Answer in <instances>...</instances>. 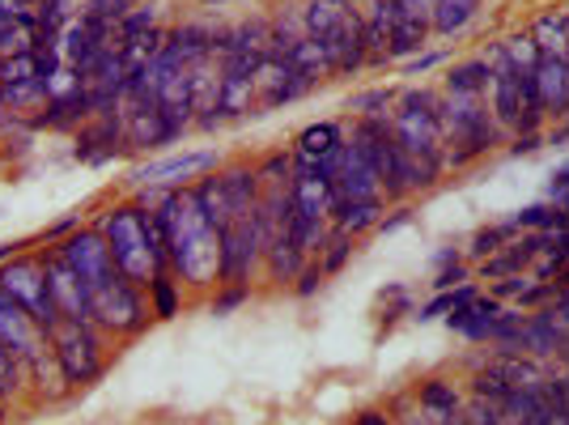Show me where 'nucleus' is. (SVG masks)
<instances>
[{
  "mask_svg": "<svg viewBox=\"0 0 569 425\" xmlns=\"http://www.w3.org/2000/svg\"><path fill=\"white\" fill-rule=\"evenodd\" d=\"M154 217H158L161 230H166L170 272L191 281V286L217 281V268H222V234L204 222V213H200V204L191 197V188H179Z\"/></svg>",
  "mask_w": 569,
  "mask_h": 425,
  "instance_id": "1",
  "label": "nucleus"
},
{
  "mask_svg": "<svg viewBox=\"0 0 569 425\" xmlns=\"http://www.w3.org/2000/svg\"><path fill=\"white\" fill-rule=\"evenodd\" d=\"M306 34L315 38L332 65V77H348L366 68V38H361V18L348 0H306L302 4Z\"/></svg>",
  "mask_w": 569,
  "mask_h": 425,
  "instance_id": "2",
  "label": "nucleus"
},
{
  "mask_svg": "<svg viewBox=\"0 0 569 425\" xmlns=\"http://www.w3.org/2000/svg\"><path fill=\"white\" fill-rule=\"evenodd\" d=\"M102 238L115 256V268L124 272L132 286H149L154 272H158V243H154V226H149V213L141 204H124V209H111L102 222Z\"/></svg>",
  "mask_w": 569,
  "mask_h": 425,
  "instance_id": "3",
  "label": "nucleus"
},
{
  "mask_svg": "<svg viewBox=\"0 0 569 425\" xmlns=\"http://www.w3.org/2000/svg\"><path fill=\"white\" fill-rule=\"evenodd\" d=\"M52 349L68 383H90L102 374V332L94 324L60 320L52 327Z\"/></svg>",
  "mask_w": 569,
  "mask_h": 425,
  "instance_id": "4",
  "label": "nucleus"
},
{
  "mask_svg": "<svg viewBox=\"0 0 569 425\" xmlns=\"http://www.w3.org/2000/svg\"><path fill=\"white\" fill-rule=\"evenodd\" d=\"M0 286H4V294L13 298L18 306H26L47 332L60 324V311H56L52 290H47V264L43 260H31V256L9 260L0 268Z\"/></svg>",
  "mask_w": 569,
  "mask_h": 425,
  "instance_id": "5",
  "label": "nucleus"
},
{
  "mask_svg": "<svg viewBox=\"0 0 569 425\" xmlns=\"http://www.w3.org/2000/svg\"><path fill=\"white\" fill-rule=\"evenodd\" d=\"M259 260H264V226H259V209H255L252 217H238L230 230H222V268H217V281H225V286H247Z\"/></svg>",
  "mask_w": 569,
  "mask_h": 425,
  "instance_id": "6",
  "label": "nucleus"
},
{
  "mask_svg": "<svg viewBox=\"0 0 569 425\" xmlns=\"http://www.w3.org/2000/svg\"><path fill=\"white\" fill-rule=\"evenodd\" d=\"M90 311H94L98 332H141L145 327V302H141V286H132L127 277L107 281L102 290L90 294Z\"/></svg>",
  "mask_w": 569,
  "mask_h": 425,
  "instance_id": "7",
  "label": "nucleus"
},
{
  "mask_svg": "<svg viewBox=\"0 0 569 425\" xmlns=\"http://www.w3.org/2000/svg\"><path fill=\"white\" fill-rule=\"evenodd\" d=\"M64 260L72 264V272L90 286V294L102 290L107 281H115V277H124L120 268H115V256H111V247H107V238H102V230H72L68 238H64L60 247Z\"/></svg>",
  "mask_w": 569,
  "mask_h": 425,
  "instance_id": "8",
  "label": "nucleus"
},
{
  "mask_svg": "<svg viewBox=\"0 0 569 425\" xmlns=\"http://www.w3.org/2000/svg\"><path fill=\"white\" fill-rule=\"evenodd\" d=\"M0 340H4L9 358L18 361L22 370H31V361L52 349V332L38 324L26 306H18V302H4L0 306Z\"/></svg>",
  "mask_w": 569,
  "mask_h": 425,
  "instance_id": "9",
  "label": "nucleus"
},
{
  "mask_svg": "<svg viewBox=\"0 0 569 425\" xmlns=\"http://www.w3.org/2000/svg\"><path fill=\"white\" fill-rule=\"evenodd\" d=\"M489 111H493V120L502 124L506 132H518V115H523V94H518V72L514 65L506 60V52H502V43H493L489 47Z\"/></svg>",
  "mask_w": 569,
  "mask_h": 425,
  "instance_id": "10",
  "label": "nucleus"
},
{
  "mask_svg": "<svg viewBox=\"0 0 569 425\" xmlns=\"http://www.w3.org/2000/svg\"><path fill=\"white\" fill-rule=\"evenodd\" d=\"M47 290H52V302L60 311V320H72V324H94V311H90V286L72 272V264L64 260L60 251L47 256Z\"/></svg>",
  "mask_w": 569,
  "mask_h": 425,
  "instance_id": "11",
  "label": "nucleus"
},
{
  "mask_svg": "<svg viewBox=\"0 0 569 425\" xmlns=\"http://www.w3.org/2000/svg\"><path fill=\"white\" fill-rule=\"evenodd\" d=\"M336 188H341V200H387L382 197L379 166H375V158L366 154V145L357 136H348L345 149H341Z\"/></svg>",
  "mask_w": 569,
  "mask_h": 425,
  "instance_id": "12",
  "label": "nucleus"
},
{
  "mask_svg": "<svg viewBox=\"0 0 569 425\" xmlns=\"http://www.w3.org/2000/svg\"><path fill=\"white\" fill-rule=\"evenodd\" d=\"M311 86H315V81H311L306 72H298L284 56H268V60L259 65V72H255V102L268 107V111H277L284 102L302 99Z\"/></svg>",
  "mask_w": 569,
  "mask_h": 425,
  "instance_id": "13",
  "label": "nucleus"
},
{
  "mask_svg": "<svg viewBox=\"0 0 569 425\" xmlns=\"http://www.w3.org/2000/svg\"><path fill=\"white\" fill-rule=\"evenodd\" d=\"M345 128L336 120H323L311 128L298 132L293 141V163H319V166H341V149H345Z\"/></svg>",
  "mask_w": 569,
  "mask_h": 425,
  "instance_id": "14",
  "label": "nucleus"
},
{
  "mask_svg": "<svg viewBox=\"0 0 569 425\" xmlns=\"http://www.w3.org/2000/svg\"><path fill=\"white\" fill-rule=\"evenodd\" d=\"M536 86L539 102H544V120H569V60L539 56Z\"/></svg>",
  "mask_w": 569,
  "mask_h": 425,
  "instance_id": "15",
  "label": "nucleus"
},
{
  "mask_svg": "<svg viewBox=\"0 0 569 425\" xmlns=\"http://www.w3.org/2000/svg\"><path fill=\"white\" fill-rule=\"evenodd\" d=\"M217 154H175L166 163H149L145 170H136V183H161V188H183L191 175L213 170Z\"/></svg>",
  "mask_w": 569,
  "mask_h": 425,
  "instance_id": "16",
  "label": "nucleus"
},
{
  "mask_svg": "<svg viewBox=\"0 0 569 425\" xmlns=\"http://www.w3.org/2000/svg\"><path fill=\"white\" fill-rule=\"evenodd\" d=\"M502 311H506V302H502V298H493V294L480 298L476 294L468 306H459V311H450V315H446V327H450V332H459L464 340H476V345H480Z\"/></svg>",
  "mask_w": 569,
  "mask_h": 425,
  "instance_id": "17",
  "label": "nucleus"
},
{
  "mask_svg": "<svg viewBox=\"0 0 569 425\" xmlns=\"http://www.w3.org/2000/svg\"><path fill=\"white\" fill-rule=\"evenodd\" d=\"M484 370H493L498 379H506L514 392H527V388H544L548 383V374L539 370V361L527 358V354H493V358L484 361Z\"/></svg>",
  "mask_w": 569,
  "mask_h": 425,
  "instance_id": "18",
  "label": "nucleus"
},
{
  "mask_svg": "<svg viewBox=\"0 0 569 425\" xmlns=\"http://www.w3.org/2000/svg\"><path fill=\"white\" fill-rule=\"evenodd\" d=\"M306 251L293 243V234H277L264 243V268L272 281H298V272L306 268Z\"/></svg>",
  "mask_w": 569,
  "mask_h": 425,
  "instance_id": "19",
  "label": "nucleus"
},
{
  "mask_svg": "<svg viewBox=\"0 0 569 425\" xmlns=\"http://www.w3.org/2000/svg\"><path fill=\"white\" fill-rule=\"evenodd\" d=\"M382 209H387V200H341V204H336V213H332V230H336V234H348V238H357V234H366V230L379 226Z\"/></svg>",
  "mask_w": 569,
  "mask_h": 425,
  "instance_id": "20",
  "label": "nucleus"
},
{
  "mask_svg": "<svg viewBox=\"0 0 569 425\" xmlns=\"http://www.w3.org/2000/svg\"><path fill=\"white\" fill-rule=\"evenodd\" d=\"M38 52V9L18 13V18H0V60Z\"/></svg>",
  "mask_w": 569,
  "mask_h": 425,
  "instance_id": "21",
  "label": "nucleus"
},
{
  "mask_svg": "<svg viewBox=\"0 0 569 425\" xmlns=\"http://www.w3.org/2000/svg\"><path fill=\"white\" fill-rule=\"evenodd\" d=\"M446 94L450 99H484L489 94V60L476 56L446 72Z\"/></svg>",
  "mask_w": 569,
  "mask_h": 425,
  "instance_id": "22",
  "label": "nucleus"
},
{
  "mask_svg": "<svg viewBox=\"0 0 569 425\" xmlns=\"http://www.w3.org/2000/svg\"><path fill=\"white\" fill-rule=\"evenodd\" d=\"M421 409L438 425H459V417H464V400H459V392L446 379H429L421 388Z\"/></svg>",
  "mask_w": 569,
  "mask_h": 425,
  "instance_id": "23",
  "label": "nucleus"
},
{
  "mask_svg": "<svg viewBox=\"0 0 569 425\" xmlns=\"http://www.w3.org/2000/svg\"><path fill=\"white\" fill-rule=\"evenodd\" d=\"M532 43L539 47V56H557L569 60V13H544L532 26Z\"/></svg>",
  "mask_w": 569,
  "mask_h": 425,
  "instance_id": "24",
  "label": "nucleus"
},
{
  "mask_svg": "<svg viewBox=\"0 0 569 425\" xmlns=\"http://www.w3.org/2000/svg\"><path fill=\"white\" fill-rule=\"evenodd\" d=\"M255 107V77H225L222 72V94H217V120H238L252 115Z\"/></svg>",
  "mask_w": 569,
  "mask_h": 425,
  "instance_id": "25",
  "label": "nucleus"
},
{
  "mask_svg": "<svg viewBox=\"0 0 569 425\" xmlns=\"http://www.w3.org/2000/svg\"><path fill=\"white\" fill-rule=\"evenodd\" d=\"M284 60H289V65L298 68V72H306V77H311V81H323V77H332V65H327V56H323V47H319L315 38H311V34H302V38H298V43H293V47H289V52H284Z\"/></svg>",
  "mask_w": 569,
  "mask_h": 425,
  "instance_id": "26",
  "label": "nucleus"
},
{
  "mask_svg": "<svg viewBox=\"0 0 569 425\" xmlns=\"http://www.w3.org/2000/svg\"><path fill=\"white\" fill-rule=\"evenodd\" d=\"M476 9H480V0H434V34H459L468 22L476 18Z\"/></svg>",
  "mask_w": 569,
  "mask_h": 425,
  "instance_id": "27",
  "label": "nucleus"
},
{
  "mask_svg": "<svg viewBox=\"0 0 569 425\" xmlns=\"http://www.w3.org/2000/svg\"><path fill=\"white\" fill-rule=\"evenodd\" d=\"M170 52L183 65H191V60H200V56L213 52V31L209 26H179V31H170Z\"/></svg>",
  "mask_w": 569,
  "mask_h": 425,
  "instance_id": "28",
  "label": "nucleus"
},
{
  "mask_svg": "<svg viewBox=\"0 0 569 425\" xmlns=\"http://www.w3.org/2000/svg\"><path fill=\"white\" fill-rule=\"evenodd\" d=\"M476 298V286L472 281H464V286H455V290H438V294L429 298L421 311H416V320L421 324H429V320H446L450 311H459V306H468Z\"/></svg>",
  "mask_w": 569,
  "mask_h": 425,
  "instance_id": "29",
  "label": "nucleus"
},
{
  "mask_svg": "<svg viewBox=\"0 0 569 425\" xmlns=\"http://www.w3.org/2000/svg\"><path fill=\"white\" fill-rule=\"evenodd\" d=\"M510 222L523 230V234H527V230H569V217L561 204H527V209H518Z\"/></svg>",
  "mask_w": 569,
  "mask_h": 425,
  "instance_id": "30",
  "label": "nucleus"
},
{
  "mask_svg": "<svg viewBox=\"0 0 569 425\" xmlns=\"http://www.w3.org/2000/svg\"><path fill=\"white\" fill-rule=\"evenodd\" d=\"M145 290H149V306H154L158 320L179 315V286H175V272H170V268H158L154 281H149Z\"/></svg>",
  "mask_w": 569,
  "mask_h": 425,
  "instance_id": "31",
  "label": "nucleus"
},
{
  "mask_svg": "<svg viewBox=\"0 0 569 425\" xmlns=\"http://www.w3.org/2000/svg\"><path fill=\"white\" fill-rule=\"evenodd\" d=\"M518 234H523V230L514 226V222H502V226H489V230H480V234H476L472 247H468V251H472V260H489L493 251H502V247H506V243H514Z\"/></svg>",
  "mask_w": 569,
  "mask_h": 425,
  "instance_id": "32",
  "label": "nucleus"
},
{
  "mask_svg": "<svg viewBox=\"0 0 569 425\" xmlns=\"http://www.w3.org/2000/svg\"><path fill=\"white\" fill-rule=\"evenodd\" d=\"M502 52H506V60L514 65V72H536L539 47L532 43V34H510L506 43H502Z\"/></svg>",
  "mask_w": 569,
  "mask_h": 425,
  "instance_id": "33",
  "label": "nucleus"
},
{
  "mask_svg": "<svg viewBox=\"0 0 569 425\" xmlns=\"http://www.w3.org/2000/svg\"><path fill=\"white\" fill-rule=\"evenodd\" d=\"M395 90H366V94H357V99L348 102V111H357V120L361 115H391V107H395Z\"/></svg>",
  "mask_w": 569,
  "mask_h": 425,
  "instance_id": "34",
  "label": "nucleus"
},
{
  "mask_svg": "<svg viewBox=\"0 0 569 425\" xmlns=\"http://www.w3.org/2000/svg\"><path fill=\"white\" fill-rule=\"evenodd\" d=\"M348 256H353V238L332 230V238H327V247H323V256H319V268L332 277V272H341V268H345Z\"/></svg>",
  "mask_w": 569,
  "mask_h": 425,
  "instance_id": "35",
  "label": "nucleus"
},
{
  "mask_svg": "<svg viewBox=\"0 0 569 425\" xmlns=\"http://www.w3.org/2000/svg\"><path fill=\"white\" fill-rule=\"evenodd\" d=\"M154 26H158V22H154V9H149V4H136L124 22H120V38H136V34L154 31Z\"/></svg>",
  "mask_w": 569,
  "mask_h": 425,
  "instance_id": "36",
  "label": "nucleus"
},
{
  "mask_svg": "<svg viewBox=\"0 0 569 425\" xmlns=\"http://www.w3.org/2000/svg\"><path fill=\"white\" fill-rule=\"evenodd\" d=\"M539 311H544V315H548V320L569 336V286H557V298H553L548 306H539Z\"/></svg>",
  "mask_w": 569,
  "mask_h": 425,
  "instance_id": "37",
  "label": "nucleus"
},
{
  "mask_svg": "<svg viewBox=\"0 0 569 425\" xmlns=\"http://www.w3.org/2000/svg\"><path fill=\"white\" fill-rule=\"evenodd\" d=\"M527 286H532V277H527V272H514V277H502V281H493V290H489V294L502 298V302H510V298L518 302V294H523Z\"/></svg>",
  "mask_w": 569,
  "mask_h": 425,
  "instance_id": "38",
  "label": "nucleus"
},
{
  "mask_svg": "<svg viewBox=\"0 0 569 425\" xmlns=\"http://www.w3.org/2000/svg\"><path fill=\"white\" fill-rule=\"evenodd\" d=\"M323 277H327V272L319 268V260H311L306 268H302V272H298V286H293V294H298V298H311L319 286H323Z\"/></svg>",
  "mask_w": 569,
  "mask_h": 425,
  "instance_id": "39",
  "label": "nucleus"
},
{
  "mask_svg": "<svg viewBox=\"0 0 569 425\" xmlns=\"http://www.w3.org/2000/svg\"><path fill=\"white\" fill-rule=\"evenodd\" d=\"M464 281H468V268L455 264V268H438V277H434L429 286H434V294H438V290H455V286H464Z\"/></svg>",
  "mask_w": 569,
  "mask_h": 425,
  "instance_id": "40",
  "label": "nucleus"
},
{
  "mask_svg": "<svg viewBox=\"0 0 569 425\" xmlns=\"http://www.w3.org/2000/svg\"><path fill=\"white\" fill-rule=\"evenodd\" d=\"M18 374H22V366L9 358V349H4V340H0V392L9 395V388L18 383Z\"/></svg>",
  "mask_w": 569,
  "mask_h": 425,
  "instance_id": "41",
  "label": "nucleus"
},
{
  "mask_svg": "<svg viewBox=\"0 0 569 425\" xmlns=\"http://www.w3.org/2000/svg\"><path fill=\"white\" fill-rule=\"evenodd\" d=\"M539 145H544V136H539V132H518V136H514V145H510V154H514V158H523V154H536Z\"/></svg>",
  "mask_w": 569,
  "mask_h": 425,
  "instance_id": "42",
  "label": "nucleus"
},
{
  "mask_svg": "<svg viewBox=\"0 0 569 425\" xmlns=\"http://www.w3.org/2000/svg\"><path fill=\"white\" fill-rule=\"evenodd\" d=\"M409 222H412V209H409V204H400V209H395L391 217H382V222H379L375 230H382V234H391V230L409 226Z\"/></svg>",
  "mask_w": 569,
  "mask_h": 425,
  "instance_id": "43",
  "label": "nucleus"
},
{
  "mask_svg": "<svg viewBox=\"0 0 569 425\" xmlns=\"http://www.w3.org/2000/svg\"><path fill=\"white\" fill-rule=\"evenodd\" d=\"M247 294H252L247 286H234L230 294H222V298H217V302H213V306H217V315H222V311H234V306H238V302H243V298H247Z\"/></svg>",
  "mask_w": 569,
  "mask_h": 425,
  "instance_id": "44",
  "label": "nucleus"
},
{
  "mask_svg": "<svg viewBox=\"0 0 569 425\" xmlns=\"http://www.w3.org/2000/svg\"><path fill=\"white\" fill-rule=\"evenodd\" d=\"M443 60V52H429V56H416V60H409V77H421V72H429V68Z\"/></svg>",
  "mask_w": 569,
  "mask_h": 425,
  "instance_id": "45",
  "label": "nucleus"
},
{
  "mask_svg": "<svg viewBox=\"0 0 569 425\" xmlns=\"http://www.w3.org/2000/svg\"><path fill=\"white\" fill-rule=\"evenodd\" d=\"M566 188H569V158L557 166V170H553V183H548V192H553V200H557L561 192H566Z\"/></svg>",
  "mask_w": 569,
  "mask_h": 425,
  "instance_id": "46",
  "label": "nucleus"
},
{
  "mask_svg": "<svg viewBox=\"0 0 569 425\" xmlns=\"http://www.w3.org/2000/svg\"><path fill=\"white\" fill-rule=\"evenodd\" d=\"M455 264H464V256H459L455 247H446V251H438V256H434V268H455Z\"/></svg>",
  "mask_w": 569,
  "mask_h": 425,
  "instance_id": "47",
  "label": "nucleus"
},
{
  "mask_svg": "<svg viewBox=\"0 0 569 425\" xmlns=\"http://www.w3.org/2000/svg\"><path fill=\"white\" fill-rule=\"evenodd\" d=\"M357 425H395V422H391V417H382V413H361Z\"/></svg>",
  "mask_w": 569,
  "mask_h": 425,
  "instance_id": "48",
  "label": "nucleus"
},
{
  "mask_svg": "<svg viewBox=\"0 0 569 425\" xmlns=\"http://www.w3.org/2000/svg\"><path fill=\"white\" fill-rule=\"evenodd\" d=\"M13 251H18V243L13 247H0V260H13Z\"/></svg>",
  "mask_w": 569,
  "mask_h": 425,
  "instance_id": "49",
  "label": "nucleus"
},
{
  "mask_svg": "<svg viewBox=\"0 0 569 425\" xmlns=\"http://www.w3.org/2000/svg\"><path fill=\"white\" fill-rule=\"evenodd\" d=\"M557 204L566 209V217H569V188H566V192H561V197H557Z\"/></svg>",
  "mask_w": 569,
  "mask_h": 425,
  "instance_id": "50",
  "label": "nucleus"
}]
</instances>
